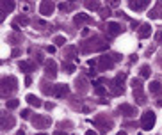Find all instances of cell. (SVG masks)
<instances>
[{
    "mask_svg": "<svg viewBox=\"0 0 162 135\" xmlns=\"http://www.w3.org/2000/svg\"><path fill=\"white\" fill-rule=\"evenodd\" d=\"M120 112H121L125 117H132L137 114V110L132 107V105H128V103H123V105H120Z\"/></svg>",
    "mask_w": 162,
    "mask_h": 135,
    "instance_id": "8",
    "label": "cell"
},
{
    "mask_svg": "<svg viewBox=\"0 0 162 135\" xmlns=\"http://www.w3.org/2000/svg\"><path fill=\"white\" fill-rule=\"evenodd\" d=\"M46 52H48V54H54V52H55V46H48Z\"/></svg>",
    "mask_w": 162,
    "mask_h": 135,
    "instance_id": "41",
    "label": "cell"
},
{
    "mask_svg": "<svg viewBox=\"0 0 162 135\" xmlns=\"http://www.w3.org/2000/svg\"><path fill=\"white\" fill-rule=\"evenodd\" d=\"M112 13H111V7H101L100 9V18L101 20H105V18H109Z\"/></svg>",
    "mask_w": 162,
    "mask_h": 135,
    "instance_id": "27",
    "label": "cell"
},
{
    "mask_svg": "<svg viewBox=\"0 0 162 135\" xmlns=\"http://www.w3.org/2000/svg\"><path fill=\"white\" fill-rule=\"evenodd\" d=\"M62 68H64L66 73H73L75 71V64H71V62H62Z\"/></svg>",
    "mask_w": 162,
    "mask_h": 135,
    "instance_id": "28",
    "label": "cell"
},
{
    "mask_svg": "<svg viewBox=\"0 0 162 135\" xmlns=\"http://www.w3.org/2000/svg\"><path fill=\"white\" fill-rule=\"evenodd\" d=\"M25 100H27V103H29V105H32V107H36V109H39L41 105H43V101H41L36 94H27Z\"/></svg>",
    "mask_w": 162,
    "mask_h": 135,
    "instance_id": "13",
    "label": "cell"
},
{
    "mask_svg": "<svg viewBox=\"0 0 162 135\" xmlns=\"http://www.w3.org/2000/svg\"><path fill=\"white\" fill-rule=\"evenodd\" d=\"M114 66V59L111 55H101L100 57V62H98V69L100 71H105V69H111Z\"/></svg>",
    "mask_w": 162,
    "mask_h": 135,
    "instance_id": "5",
    "label": "cell"
},
{
    "mask_svg": "<svg viewBox=\"0 0 162 135\" xmlns=\"http://www.w3.org/2000/svg\"><path fill=\"white\" fill-rule=\"evenodd\" d=\"M86 135H96V133H95L93 130H89V132H86Z\"/></svg>",
    "mask_w": 162,
    "mask_h": 135,
    "instance_id": "45",
    "label": "cell"
},
{
    "mask_svg": "<svg viewBox=\"0 0 162 135\" xmlns=\"http://www.w3.org/2000/svg\"><path fill=\"white\" fill-rule=\"evenodd\" d=\"M84 21H87V23H91L93 20L89 18L87 14H77V16H75V23H77V25H80V23H84Z\"/></svg>",
    "mask_w": 162,
    "mask_h": 135,
    "instance_id": "22",
    "label": "cell"
},
{
    "mask_svg": "<svg viewBox=\"0 0 162 135\" xmlns=\"http://www.w3.org/2000/svg\"><path fill=\"white\" fill-rule=\"evenodd\" d=\"M95 93H96V94H98V96H103V94H105V93H107V89H105V87H101V85H98V87H96V89H95Z\"/></svg>",
    "mask_w": 162,
    "mask_h": 135,
    "instance_id": "33",
    "label": "cell"
},
{
    "mask_svg": "<svg viewBox=\"0 0 162 135\" xmlns=\"http://www.w3.org/2000/svg\"><path fill=\"white\" fill-rule=\"evenodd\" d=\"M155 121H157V116H155V112L153 110H146L144 114L141 116V128L142 130H151L153 126H155Z\"/></svg>",
    "mask_w": 162,
    "mask_h": 135,
    "instance_id": "3",
    "label": "cell"
},
{
    "mask_svg": "<svg viewBox=\"0 0 162 135\" xmlns=\"http://www.w3.org/2000/svg\"><path fill=\"white\" fill-rule=\"evenodd\" d=\"M130 27L136 30V29H137V27H141V25H139V21H130Z\"/></svg>",
    "mask_w": 162,
    "mask_h": 135,
    "instance_id": "37",
    "label": "cell"
},
{
    "mask_svg": "<svg viewBox=\"0 0 162 135\" xmlns=\"http://www.w3.org/2000/svg\"><path fill=\"white\" fill-rule=\"evenodd\" d=\"M84 5H86V7H87L89 11H96V9H101V7H100V4H98L96 0H93V2H86Z\"/></svg>",
    "mask_w": 162,
    "mask_h": 135,
    "instance_id": "24",
    "label": "cell"
},
{
    "mask_svg": "<svg viewBox=\"0 0 162 135\" xmlns=\"http://www.w3.org/2000/svg\"><path fill=\"white\" fill-rule=\"evenodd\" d=\"M75 87H77V91H80V93H86V91H87V80H86L84 77L77 78V80H75Z\"/></svg>",
    "mask_w": 162,
    "mask_h": 135,
    "instance_id": "15",
    "label": "cell"
},
{
    "mask_svg": "<svg viewBox=\"0 0 162 135\" xmlns=\"http://www.w3.org/2000/svg\"><path fill=\"white\" fill-rule=\"evenodd\" d=\"M14 9V2L13 0H4L2 2V13H11Z\"/></svg>",
    "mask_w": 162,
    "mask_h": 135,
    "instance_id": "21",
    "label": "cell"
},
{
    "mask_svg": "<svg viewBox=\"0 0 162 135\" xmlns=\"http://www.w3.org/2000/svg\"><path fill=\"white\" fill-rule=\"evenodd\" d=\"M54 43H55V46H64V44H66V38L55 36V38H54Z\"/></svg>",
    "mask_w": 162,
    "mask_h": 135,
    "instance_id": "29",
    "label": "cell"
},
{
    "mask_svg": "<svg viewBox=\"0 0 162 135\" xmlns=\"http://www.w3.org/2000/svg\"><path fill=\"white\" fill-rule=\"evenodd\" d=\"M57 7H59V11L66 13V11H70V9H71L73 5H71V4H64V2H62V4H59V5H57Z\"/></svg>",
    "mask_w": 162,
    "mask_h": 135,
    "instance_id": "31",
    "label": "cell"
},
{
    "mask_svg": "<svg viewBox=\"0 0 162 135\" xmlns=\"http://www.w3.org/2000/svg\"><path fill=\"white\" fill-rule=\"evenodd\" d=\"M150 34H151V27H150V23H144V25H141V29H139V38H141V39H146Z\"/></svg>",
    "mask_w": 162,
    "mask_h": 135,
    "instance_id": "16",
    "label": "cell"
},
{
    "mask_svg": "<svg viewBox=\"0 0 162 135\" xmlns=\"http://www.w3.org/2000/svg\"><path fill=\"white\" fill-rule=\"evenodd\" d=\"M150 18H162V2L160 4H157V7L155 9H151L150 11V14H148Z\"/></svg>",
    "mask_w": 162,
    "mask_h": 135,
    "instance_id": "19",
    "label": "cell"
},
{
    "mask_svg": "<svg viewBox=\"0 0 162 135\" xmlns=\"http://www.w3.org/2000/svg\"><path fill=\"white\" fill-rule=\"evenodd\" d=\"M128 7H130L132 11H142V9L148 7V2H146V0H144V2H134V0H130V2H128Z\"/></svg>",
    "mask_w": 162,
    "mask_h": 135,
    "instance_id": "12",
    "label": "cell"
},
{
    "mask_svg": "<svg viewBox=\"0 0 162 135\" xmlns=\"http://www.w3.org/2000/svg\"><path fill=\"white\" fill-rule=\"evenodd\" d=\"M32 124H34L36 128H45V126L52 124V121H50V117H41V116H36V117H32Z\"/></svg>",
    "mask_w": 162,
    "mask_h": 135,
    "instance_id": "7",
    "label": "cell"
},
{
    "mask_svg": "<svg viewBox=\"0 0 162 135\" xmlns=\"http://www.w3.org/2000/svg\"><path fill=\"white\" fill-rule=\"evenodd\" d=\"M16 23H18V25H23V27H25V25H29V18H27V16H20V18L16 20Z\"/></svg>",
    "mask_w": 162,
    "mask_h": 135,
    "instance_id": "32",
    "label": "cell"
},
{
    "mask_svg": "<svg viewBox=\"0 0 162 135\" xmlns=\"http://www.w3.org/2000/svg\"><path fill=\"white\" fill-rule=\"evenodd\" d=\"M95 124L100 128L101 133H107V132L111 130V126H112V123H111V121H101V119H96V121H95Z\"/></svg>",
    "mask_w": 162,
    "mask_h": 135,
    "instance_id": "11",
    "label": "cell"
},
{
    "mask_svg": "<svg viewBox=\"0 0 162 135\" xmlns=\"http://www.w3.org/2000/svg\"><path fill=\"white\" fill-rule=\"evenodd\" d=\"M87 75H89V77H96V71H95V69H89V73H87Z\"/></svg>",
    "mask_w": 162,
    "mask_h": 135,
    "instance_id": "43",
    "label": "cell"
},
{
    "mask_svg": "<svg viewBox=\"0 0 162 135\" xmlns=\"http://www.w3.org/2000/svg\"><path fill=\"white\" fill-rule=\"evenodd\" d=\"M18 66H20V69H21V71H25V73H30V71H34V64H32V62L21 60Z\"/></svg>",
    "mask_w": 162,
    "mask_h": 135,
    "instance_id": "20",
    "label": "cell"
},
{
    "mask_svg": "<svg viewBox=\"0 0 162 135\" xmlns=\"http://www.w3.org/2000/svg\"><path fill=\"white\" fill-rule=\"evenodd\" d=\"M45 75L48 78L57 77V64H55L54 60H46V62H45Z\"/></svg>",
    "mask_w": 162,
    "mask_h": 135,
    "instance_id": "6",
    "label": "cell"
},
{
    "mask_svg": "<svg viewBox=\"0 0 162 135\" xmlns=\"http://www.w3.org/2000/svg\"><path fill=\"white\" fill-rule=\"evenodd\" d=\"M87 64H89L91 68H95V64H96V60H93V59H91V60H87Z\"/></svg>",
    "mask_w": 162,
    "mask_h": 135,
    "instance_id": "42",
    "label": "cell"
},
{
    "mask_svg": "<svg viewBox=\"0 0 162 135\" xmlns=\"http://www.w3.org/2000/svg\"><path fill=\"white\" fill-rule=\"evenodd\" d=\"M54 11H55V4L52 0H43L39 4V13L43 16H50Z\"/></svg>",
    "mask_w": 162,
    "mask_h": 135,
    "instance_id": "4",
    "label": "cell"
},
{
    "mask_svg": "<svg viewBox=\"0 0 162 135\" xmlns=\"http://www.w3.org/2000/svg\"><path fill=\"white\" fill-rule=\"evenodd\" d=\"M100 103H101V105H107V103H109V100H105V98H101V100H100Z\"/></svg>",
    "mask_w": 162,
    "mask_h": 135,
    "instance_id": "44",
    "label": "cell"
},
{
    "mask_svg": "<svg viewBox=\"0 0 162 135\" xmlns=\"http://www.w3.org/2000/svg\"><path fill=\"white\" fill-rule=\"evenodd\" d=\"M36 135H48V133H36Z\"/></svg>",
    "mask_w": 162,
    "mask_h": 135,
    "instance_id": "50",
    "label": "cell"
},
{
    "mask_svg": "<svg viewBox=\"0 0 162 135\" xmlns=\"http://www.w3.org/2000/svg\"><path fill=\"white\" fill-rule=\"evenodd\" d=\"M16 135H25V132H23V130H20V132H18Z\"/></svg>",
    "mask_w": 162,
    "mask_h": 135,
    "instance_id": "47",
    "label": "cell"
},
{
    "mask_svg": "<svg viewBox=\"0 0 162 135\" xmlns=\"http://www.w3.org/2000/svg\"><path fill=\"white\" fill-rule=\"evenodd\" d=\"M160 89H162V85H160V82H151L150 84V93H160Z\"/></svg>",
    "mask_w": 162,
    "mask_h": 135,
    "instance_id": "25",
    "label": "cell"
},
{
    "mask_svg": "<svg viewBox=\"0 0 162 135\" xmlns=\"http://www.w3.org/2000/svg\"><path fill=\"white\" fill-rule=\"evenodd\" d=\"M13 124H14V119L11 116H2V130H11L13 128Z\"/></svg>",
    "mask_w": 162,
    "mask_h": 135,
    "instance_id": "14",
    "label": "cell"
},
{
    "mask_svg": "<svg viewBox=\"0 0 162 135\" xmlns=\"http://www.w3.org/2000/svg\"><path fill=\"white\" fill-rule=\"evenodd\" d=\"M155 39H157L159 43H162V32H157V34H155Z\"/></svg>",
    "mask_w": 162,
    "mask_h": 135,
    "instance_id": "40",
    "label": "cell"
},
{
    "mask_svg": "<svg viewBox=\"0 0 162 135\" xmlns=\"http://www.w3.org/2000/svg\"><path fill=\"white\" fill-rule=\"evenodd\" d=\"M41 91H43V94H54L55 93V85H52L48 82H41Z\"/></svg>",
    "mask_w": 162,
    "mask_h": 135,
    "instance_id": "17",
    "label": "cell"
},
{
    "mask_svg": "<svg viewBox=\"0 0 162 135\" xmlns=\"http://www.w3.org/2000/svg\"><path fill=\"white\" fill-rule=\"evenodd\" d=\"M68 93H70V87H68L66 84H59V85H55V93H54V94H55L57 98H64Z\"/></svg>",
    "mask_w": 162,
    "mask_h": 135,
    "instance_id": "10",
    "label": "cell"
},
{
    "mask_svg": "<svg viewBox=\"0 0 162 135\" xmlns=\"http://www.w3.org/2000/svg\"><path fill=\"white\" fill-rule=\"evenodd\" d=\"M141 78H148L150 75H151V68L148 66V64H144V66H141Z\"/></svg>",
    "mask_w": 162,
    "mask_h": 135,
    "instance_id": "23",
    "label": "cell"
},
{
    "mask_svg": "<svg viewBox=\"0 0 162 135\" xmlns=\"http://www.w3.org/2000/svg\"><path fill=\"white\" fill-rule=\"evenodd\" d=\"M54 135H64V133H62L61 130H57V132H55V133H54Z\"/></svg>",
    "mask_w": 162,
    "mask_h": 135,
    "instance_id": "46",
    "label": "cell"
},
{
    "mask_svg": "<svg viewBox=\"0 0 162 135\" xmlns=\"http://www.w3.org/2000/svg\"><path fill=\"white\" fill-rule=\"evenodd\" d=\"M16 84H18V80L14 77H4L2 78V96H9L11 93H14L16 91Z\"/></svg>",
    "mask_w": 162,
    "mask_h": 135,
    "instance_id": "2",
    "label": "cell"
},
{
    "mask_svg": "<svg viewBox=\"0 0 162 135\" xmlns=\"http://www.w3.org/2000/svg\"><path fill=\"white\" fill-rule=\"evenodd\" d=\"M118 135H126V133H125V132H120V133H118Z\"/></svg>",
    "mask_w": 162,
    "mask_h": 135,
    "instance_id": "49",
    "label": "cell"
},
{
    "mask_svg": "<svg viewBox=\"0 0 162 135\" xmlns=\"http://www.w3.org/2000/svg\"><path fill=\"white\" fill-rule=\"evenodd\" d=\"M130 85L134 87V91H137V89H141V78H132V82H130Z\"/></svg>",
    "mask_w": 162,
    "mask_h": 135,
    "instance_id": "30",
    "label": "cell"
},
{
    "mask_svg": "<svg viewBox=\"0 0 162 135\" xmlns=\"http://www.w3.org/2000/svg\"><path fill=\"white\" fill-rule=\"evenodd\" d=\"M7 39H9V41H21V36L20 34H13V36H9Z\"/></svg>",
    "mask_w": 162,
    "mask_h": 135,
    "instance_id": "35",
    "label": "cell"
},
{
    "mask_svg": "<svg viewBox=\"0 0 162 135\" xmlns=\"http://www.w3.org/2000/svg\"><path fill=\"white\" fill-rule=\"evenodd\" d=\"M45 109H46V110H52V109H54V103H50V101L45 103Z\"/></svg>",
    "mask_w": 162,
    "mask_h": 135,
    "instance_id": "39",
    "label": "cell"
},
{
    "mask_svg": "<svg viewBox=\"0 0 162 135\" xmlns=\"http://www.w3.org/2000/svg\"><path fill=\"white\" fill-rule=\"evenodd\" d=\"M30 84H32V77L27 75V77H25V85H30Z\"/></svg>",
    "mask_w": 162,
    "mask_h": 135,
    "instance_id": "36",
    "label": "cell"
},
{
    "mask_svg": "<svg viewBox=\"0 0 162 135\" xmlns=\"http://www.w3.org/2000/svg\"><path fill=\"white\" fill-rule=\"evenodd\" d=\"M125 78H126V75H125V73H120V75L114 78V80H111V82H109V84H111V85H109V89H111V93H112L114 96L123 94V91H125V89H123V82H125Z\"/></svg>",
    "mask_w": 162,
    "mask_h": 135,
    "instance_id": "1",
    "label": "cell"
},
{
    "mask_svg": "<svg viewBox=\"0 0 162 135\" xmlns=\"http://www.w3.org/2000/svg\"><path fill=\"white\" fill-rule=\"evenodd\" d=\"M134 100H136L139 105H144V103H146V96H144V93H142L141 89L134 91Z\"/></svg>",
    "mask_w": 162,
    "mask_h": 135,
    "instance_id": "18",
    "label": "cell"
},
{
    "mask_svg": "<svg viewBox=\"0 0 162 135\" xmlns=\"http://www.w3.org/2000/svg\"><path fill=\"white\" fill-rule=\"evenodd\" d=\"M18 105H20V101H18V100H7V101H5V107H7L9 110H14Z\"/></svg>",
    "mask_w": 162,
    "mask_h": 135,
    "instance_id": "26",
    "label": "cell"
},
{
    "mask_svg": "<svg viewBox=\"0 0 162 135\" xmlns=\"http://www.w3.org/2000/svg\"><path fill=\"white\" fill-rule=\"evenodd\" d=\"M159 107H162V100H159Z\"/></svg>",
    "mask_w": 162,
    "mask_h": 135,
    "instance_id": "48",
    "label": "cell"
},
{
    "mask_svg": "<svg viewBox=\"0 0 162 135\" xmlns=\"http://www.w3.org/2000/svg\"><path fill=\"white\" fill-rule=\"evenodd\" d=\"M11 55H13V57H18V55H20V50H18V48H14V50L11 52Z\"/></svg>",
    "mask_w": 162,
    "mask_h": 135,
    "instance_id": "38",
    "label": "cell"
},
{
    "mask_svg": "<svg viewBox=\"0 0 162 135\" xmlns=\"http://www.w3.org/2000/svg\"><path fill=\"white\" fill-rule=\"evenodd\" d=\"M21 117H23V119H29V117H30V110H29V109H23V110H21Z\"/></svg>",
    "mask_w": 162,
    "mask_h": 135,
    "instance_id": "34",
    "label": "cell"
},
{
    "mask_svg": "<svg viewBox=\"0 0 162 135\" xmlns=\"http://www.w3.org/2000/svg\"><path fill=\"white\" fill-rule=\"evenodd\" d=\"M107 32H109L111 36H118V34H121V32H123V27L120 25V23L111 21V23L107 25Z\"/></svg>",
    "mask_w": 162,
    "mask_h": 135,
    "instance_id": "9",
    "label": "cell"
}]
</instances>
